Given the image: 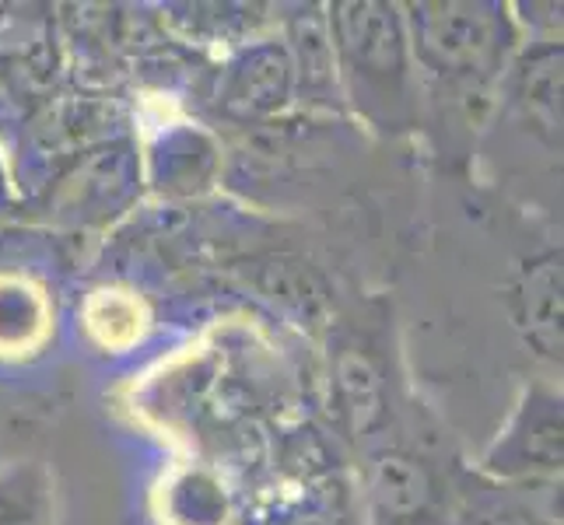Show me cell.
Instances as JSON below:
<instances>
[{"label":"cell","mask_w":564,"mask_h":525,"mask_svg":"<svg viewBox=\"0 0 564 525\" xmlns=\"http://www.w3.org/2000/svg\"><path fill=\"white\" fill-rule=\"evenodd\" d=\"M561 508H536L527 483L488 477L453 480V525H561Z\"/></svg>","instance_id":"5"},{"label":"cell","mask_w":564,"mask_h":525,"mask_svg":"<svg viewBox=\"0 0 564 525\" xmlns=\"http://www.w3.org/2000/svg\"><path fill=\"white\" fill-rule=\"evenodd\" d=\"M480 473L498 483H554L561 477V393L530 385L516 414L480 459Z\"/></svg>","instance_id":"3"},{"label":"cell","mask_w":564,"mask_h":525,"mask_svg":"<svg viewBox=\"0 0 564 525\" xmlns=\"http://www.w3.org/2000/svg\"><path fill=\"white\" fill-rule=\"evenodd\" d=\"M368 504L376 525H453V480L411 445H389L372 456Z\"/></svg>","instance_id":"4"},{"label":"cell","mask_w":564,"mask_h":525,"mask_svg":"<svg viewBox=\"0 0 564 525\" xmlns=\"http://www.w3.org/2000/svg\"><path fill=\"white\" fill-rule=\"evenodd\" d=\"M337 81L358 116L382 133H406L421 123V88L406 22L397 4H334L326 14Z\"/></svg>","instance_id":"2"},{"label":"cell","mask_w":564,"mask_h":525,"mask_svg":"<svg viewBox=\"0 0 564 525\" xmlns=\"http://www.w3.org/2000/svg\"><path fill=\"white\" fill-rule=\"evenodd\" d=\"M334 385H337V400L340 411L351 420L355 435H372L386 417V368L368 347H344L337 354L334 368Z\"/></svg>","instance_id":"6"},{"label":"cell","mask_w":564,"mask_h":525,"mask_svg":"<svg viewBox=\"0 0 564 525\" xmlns=\"http://www.w3.org/2000/svg\"><path fill=\"white\" fill-rule=\"evenodd\" d=\"M403 14L417 88L427 91L435 127L459 116L477 127L516 53V29L498 4H414Z\"/></svg>","instance_id":"1"},{"label":"cell","mask_w":564,"mask_h":525,"mask_svg":"<svg viewBox=\"0 0 564 525\" xmlns=\"http://www.w3.org/2000/svg\"><path fill=\"white\" fill-rule=\"evenodd\" d=\"M53 488L50 473L35 462H14L0 470V525H50Z\"/></svg>","instance_id":"8"},{"label":"cell","mask_w":564,"mask_h":525,"mask_svg":"<svg viewBox=\"0 0 564 525\" xmlns=\"http://www.w3.org/2000/svg\"><path fill=\"white\" fill-rule=\"evenodd\" d=\"M522 322L530 326V340L543 358H561V266L554 256L533 263L527 281L519 284Z\"/></svg>","instance_id":"7"},{"label":"cell","mask_w":564,"mask_h":525,"mask_svg":"<svg viewBox=\"0 0 564 525\" xmlns=\"http://www.w3.org/2000/svg\"><path fill=\"white\" fill-rule=\"evenodd\" d=\"M295 64L302 77V91H319L326 99L329 85H337V67H334V46H329L326 18L305 14L295 25Z\"/></svg>","instance_id":"9"}]
</instances>
